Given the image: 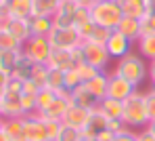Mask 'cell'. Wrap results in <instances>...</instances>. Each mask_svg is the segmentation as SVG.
Wrapping results in <instances>:
<instances>
[{
	"label": "cell",
	"instance_id": "obj_7",
	"mask_svg": "<svg viewBox=\"0 0 155 141\" xmlns=\"http://www.w3.org/2000/svg\"><path fill=\"white\" fill-rule=\"evenodd\" d=\"M105 49H107V53L111 55V59H124V57L132 53L134 51V42L126 38L122 32H117V29H113L111 32V36H109V40L105 42Z\"/></svg>",
	"mask_w": 155,
	"mask_h": 141
},
{
	"label": "cell",
	"instance_id": "obj_52",
	"mask_svg": "<svg viewBox=\"0 0 155 141\" xmlns=\"http://www.w3.org/2000/svg\"><path fill=\"white\" fill-rule=\"evenodd\" d=\"M82 141H97V139H94V137H84Z\"/></svg>",
	"mask_w": 155,
	"mask_h": 141
},
{
	"label": "cell",
	"instance_id": "obj_16",
	"mask_svg": "<svg viewBox=\"0 0 155 141\" xmlns=\"http://www.w3.org/2000/svg\"><path fill=\"white\" fill-rule=\"evenodd\" d=\"M90 112L92 110H86V108H82V105H76V103H71L69 105V110L65 114V118H63V124L65 126H74V129H84L86 126V122H88V118H90Z\"/></svg>",
	"mask_w": 155,
	"mask_h": 141
},
{
	"label": "cell",
	"instance_id": "obj_48",
	"mask_svg": "<svg viewBox=\"0 0 155 141\" xmlns=\"http://www.w3.org/2000/svg\"><path fill=\"white\" fill-rule=\"evenodd\" d=\"M149 13H155V0H149Z\"/></svg>",
	"mask_w": 155,
	"mask_h": 141
},
{
	"label": "cell",
	"instance_id": "obj_12",
	"mask_svg": "<svg viewBox=\"0 0 155 141\" xmlns=\"http://www.w3.org/2000/svg\"><path fill=\"white\" fill-rule=\"evenodd\" d=\"M31 15H34V2L31 0H6V4H4V17L31 19Z\"/></svg>",
	"mask_w": 155,
	"mask_h": 141
},
{
	"label": "cell",
	"instance_id": "obj_19",
	"mask_svg": "<svg viewBox=\"0 0 155 141\" xmlns=\"http://www.w3.org/2000/svg\"><path fill=\"white\" fill-rule=\"evenodd\" d=\"M71 101H74L76 105L86 108V110H94V108H99V99L86 88V84H80L78 88L71 91Z\"/></svg>",
	"mask_w": 155,
	"mask_h": 141
},
{
	"label": "cell",
	"instance_id": "obj_50",
	"mask_svg": "<svg viewBox=\"0 0 155 141\" xmlns=\"http://www.w3.org/2000/svg\"><path fill=\"white\" fill-rule=\"evenodd\" d=\"M2 129H4V118H0V135H2Z\"/></svg>",
	"mask_w": 155,
	"mask_h": 141
},
{
	"label": "cell",
	"instance_id": "obj_47",
	"mask_svg": "<svg viewBox=\"0 0 155 141\" xmlns=\"http://www.w3.org/2000/svg\"><path fill=\"white\" fill-rule=\"evenodd\" d=\"M149 80L155 82V59H153V61H149Z\"/></svg>",
	"mask_w": 155,
	"mask_h": 141
},
{
	"label": "cell",
	"instance_id": "obj_42",
	"mask_svg": "<svg viewBox=\"0 0 155 141\" xmlns=\"http://www.w3.org/2000/svg\"><path fill=\"white\" fill-rule=\"evenodd\" d=\"M136 141H155V133L147 126L143 131H136Z\"/></svg>",
	"mask_w": 155,
	"mask_h": 141
},
{
	"label": "cell",
	"instance_id": "obj_37",
	"mask_svg": "<svg viewBox=\"0 0 155 141\" xmlns=\"http://www.w3.org/2000/svg\"><path fill=\"white\" fill-rule=\"evenodd\" d=\"M21 108H23V116L38 114V110H36V95H27V93H23V95H21Z\"/></svg>",
	"mask_w": 155,
	"mask_h": 141
},
{
	"label": "cell",
	"instance_id": "obj_2",
	"mask_svg": "<svg viewBox=\"0 0 155 141\" xmlns=\"http://www.w3.org/2000/svg\"><path fill=\"white\" fill-rule=\"evenodd\" d=\"M113 72L117 76L126 78L128 82H132V84L138 88V86L147 80V76H149V63L145 61V57H140L136 51H132L124 59L117 61V65H115Z\"/></svg>",
	"mask_w": 155,
	"mask_h": 141
},
{
	"label": "cell",
	"instance_id": "obj_11",
	"mask_svg": "<svg viewBox=\"0 0 155 141\" xmlns=\"http://www.w3.org/2000/svg\"><path fill=\"white\" fill-rule=\"evenodd\" d=\"M2 29L8 32L11 36H15L21 44H25L27 40L34 36L29 28V19H13V17H4L2 19Z\"/></svg>",
	"mask_w": 155,
	"mask_h": 141
},
{
	"label": "cell",
	"instance_id": "obj_38",
	"mask_svg": "<svg viewBox=\"0 0 155 141\" xmlns=\"http://www.w3.org/2000/svg\"><path fill=\"white\" fill-rule=\"evenodd\" d=\"M78 74H80V78H82V82H88V80H92L101 70H97V67H92V65H88V63H82V65H78L76 67Z\"/></svg>",
	"mask_w": 155,
	"mask_h": 141
},
{
	"label": "cell",
	"instance_id": "obj_33",
	"mask_svg": "<svg viewBox=\"0 0 155 141\" xmlns=\"http://www.w3.org/2000/svg\"><path fill=\"white\" fill-rule=\"evenodd\" d=\"M82 139H84V135H82L80 129L65 126V124H63V129H61V133H59V137H57V141H82Z\"/></svg>",
	"mask_w": 155,
	"mask_h": 141
},
{
	"label": "cell",
	"instance_id": "obj_4",
	"mask_svg": "<svg viewBox=\"0 0 155 141\" xmlns=\"http://www.w3.org/2000/svg\"><path fill=\"white\" fill-rule=\"evenodd\" d=\"M48 40H51L52 49H57V51H71L84 42L80 32L74 26H54L52 32L48 34Z\"/></svg>",
	"mask_w": 155,
	"mask_h": 141
},
{
	"label": "cell",
	"instance_id": "obj_57",
	"mask_svg": "<svg viewBox=\"0 0 155 141\" xmlns=\"http://www.w3.org/2000/svg\"><path fill=\"white\" fill-rule=\"evenodd\" d=\"M2 2H6V0H2Z\"/></svg>",
	"mask_w": 155,
	"mask_h": 141
},
{
	"label": "cell",
	"instance_id": "obj_14",
	"mask_svg": "<svg viewBox=\"0 0 155 141\" xmlns=\"http://www.w3.org/2000/svg\"><path fill=\"white\" fill-rule=\"evenodd\" d=\"M21 95L23 93H11V91L4 93V97H2V118H23Z\"/></svg>",
	"mask_w": 155,
	"mask_h": 141
},
{
	"label": "cell",
	"instance_id": "obj_26",
	"mask_svg": "<svg viewBox=\"0 0 155 141\" xmlns=\"http://www.w3.org/2000/svg\"><path fill=\"white\" fill-rule=\"evenodd\" d=\"M29 28L34 36H48L54 28V21H52V17H31Z\"/></svg>",
	"mask_w": 155,
	"mask_h": 141
},
{
	"label": "cell",
	"instance_id": "obj_24",
	"mask_svg": "<svg viewBox=\"0 0 155 141\" xmlns=\"http://www.w3.org/2000/svg\"><path fill=\"white\" fill-rule=\"evenodd\" d=\"M34 67H36V63L29 59L27 55H19L17 59V65H15V70H13V78H17V80H21V82H25L31 78V72H34Z\"/></svg>",
	"mask_w": 155,
	"mask_h": 141
},
{
	"label": "cell",
	"instance_id": "obj_32",
	"mask_svg": "<svg viewBox=\"0 0 155 141\" xmlns=\"http://www.w3.org/2000/svg\"><path fill=\"white\" fill-rule=\"evenodd\" d=\"M46 78H48V65H46V63H36V67H34L29 80H34L40 88H44V86H46Z\"/></svg>",
	"mask_w": 155,
	"mask_h": 141
},
{
	"label": "cell",
	"instance_id": "obj_27",
	"mask_svg": "<svg viewBox=\"0 0 155 141\" xmlns=\"http://www.w3.org/2000/svg\"><path fill=\"white\" fill-rule=\"evenodd\" d=\"M31 2H34L31 17H52L57 13V6H59L57 0H31Z\"/></svg>",
	"mask_w": 155,
	"mask_h": 141
},
{
	"label": "cell",
	"instance_id": "obj_39",
	"mask_svg": "<svg viewBox=\"0 0 155 141\" xmlns=\"http://www.w3.org/2000/svg\"><path fill=\"white\" fill-rule=\"evenodd\" d=\"M63 129V122L59 120H46V131H48V141H57L59 133Z\"/></svg>",
	"mask_w": 155,
	"mask_h": 141
},
{
	"label": "cell",
	"instance_id": "obj_29",
	"mask_svg": "<svg viewBox=\"0 0 155 141\" xmlns=\"http://www.w3.org/2000/svg\"><path fill=\"white\" fill-rule=\"evenodd\" d=\"M54 97H57V93H54L52 88H48V86L40 88L38 95H36V110H38V114L46 112V110L51 108V103L54 101Z\"/></svg>",
	"mask_w": 155,
	"mask_h": 141
},
{
	"label": "cell",
	"instance_id": "obj_6",
	"mask_svg": "<svg viewBox=\"0 0 155 141\" xmlns=\"http://www.w3.org/2000/svg\"><path fill=\"white\" fill-rule=\"evenodd\" d=\"M80 46H82V51H84V61H86L88 65H92V67L105 72V67H107L109 61H111V55L107 53L105 44H97V42L84 40Z\"/></svg>",
	"mask_w": 155,
	"mask_h": 141
},
{
	"label": "cell",
	"instance_id": "obj_9",
	"mask_svg": "<svg viewBox=\"0 0 155 141\" xmlns=\"http://www.w3.org/2000/svg\"><path fill=\"white\" fill-rule=\"evenodd\" d=\"M71 103H74L71 101V93L69 91H61V93H57V97L51 103V108L46 112H42L40 116L44 120H59V122H63V118H65V114H67Z\"/></svg>",
	"mask_w": 155,
	"mask_h": 141
},
{
	"label": "cell",
	"instance_id": "obj_3",
	"mask_svg": "<svg viewBox=\"0 0 155 141\" xmlns=\"http://www.w3.org/2000/svg\"><path fill=\"white\" fill-rule=\"evenodd\" d=\"M90 15H92V21L97 26L107 29H117L122 17H124V11H122V4L117 0H99L90 9Z\"/></svg>",
	"mask_w": 155,
	"mask_h": 141
},
{
	"label": "cell",
	"instance_id": "obj_21",
	"mask_svg": "<svg viewBox=\"0 0 155 141\" xmlns=\"http://www.w3.org/2000/svg\"><path fill=\"white\" fill-rule=\"evenodd\" d=\"M99 110L107 116V120H122L124 114V101L113 99V97H105L99 101Z\"/></svg>",
	"mask_w": 155,
	"mask_h": 141
},
{
	"label": "cell",
	"instance_id": "obj_10",
	"mask_svg": "<svg viewBox=\"0 0 155 141\" xmlns=\"http://www.w3.org/2000/svg\"><path fill=\"white\" fill-rule=\"evenodd\" d=\"M136 91V86L128 82L126 78L117 76L115 72L109 74V84H107V97H113V99H120V101H126L130 95Z\"/></svg>",
	"mask_w": 155,
	"mask_h": 141
},
{
	"label": "cell",
	"instance_id": "obj_15",
	"mask_svg": "<svg viewBox=\"0 0 155 141\" xmlns=\"http://www.w3.org/2000/svg\"><path fill=\"white\" fill-rule=\"evenodd\" d=\"M107 116H105L99 108H94L92 112H90V118H88V122H86V126L82 129V135L84 137H99V133H103L105 129H107Z\"/></svg>",
	"mask_w": 155,
	"mask_h": 141
},
{
	"label": "cell",
	"instance_id": "obj_45",
	"mask_svg": "<svg viewBox=\"0 0 155 141\" xmlns=\"http://www.w3.org/2000/svg\"><path fill=\"white\" fill-rule=\"evenodd\" d=\"M115 139V133H111L109 129H105L103 133H99V137H97V141H113Z\"/></svg>",
	"mask_w": 155,
	"mask_h": 141
},
{
	"label": "cell",
	"instance_id": "obj_54",
	"mask_svg": "<svg viewBox=\"0 0 155 141\" xmlns=\"http://www.w3.org/2000/svg\"><path fill=\"white\" fill-rule=\"evenodd\" d=\"M0 118H2V99H0Z\"/></svg>",
	"mask_w": 155,
	"mask_h": 141
},
{
	"label": "cell",
	"instance_id": "obj_22",
	"mask_svg": "<svg viewBox=\"0 0 155 141\" xmlns=\"http://www.w3.org/2000/svg\"><path fill=\"white\" fill-rule=\"evenodd\" d=\"M86 84V88L101 101V99H105L107 97V84H109V74L107 72H99L92 80H88V82H84Z\"/></svg>",
	"mask_w": 155,
	"mask_h": 141
},
{
	"label": "cell",
	"instance_id": "obj_17",
	"mask_svg": "<svg viewBox=\"0 0 155 141\" xmlns=\"http://www.w3.org/2000/svg\"><path fill=\"white\" fill-rule=\"evenodd\" d=\"M94 21H92V15H90V9H86V6H80L76 13V19H74V28L80 32V36H82V40H86L90 34H92V29H94Z\"/></svg>",
	"mask_w": 155,
	"mask_h": 141
},
{
	"label": "cell",
	"instance_id": "obj_20",
	"mask_svg": "<svg viewBox=\"0 0 155 141\" xmlns=\"http://www.w3.org/2000/svg\"><path fill=\"white\" fill-rule=\"evenodd\" d=\"M52 70H61V72H67V70H74V57H71V51H57L52 49V55L46 63Z\"/></svg>",
	"mask_w": 155,
	"mask_h": 141
},
{
	"label": "cell",
	"instance_id": "obj_31",
	"mask_svg": "<svg viewBox=\"0 0 155 141\" xmlns=\"http://www.w3.org/2000/svg\"><path fill=\"white\" fill-rule=\"evenodd\" d=\"M0 51H23V44L8 32L0 29Z\"/></svg>",
	"mask_w": 155,
	"mask_h": 141
},
{
	"label": "cell",
	"instance_id": "obj_25",
	"mask_svg": "<svg viewBox=\"0 0 155 141\" xmlns=\"http://www.w3.org/2000/svg\"><path fill=\"white\" fill-rule=\"evenodd\" d=\"M136 53L149 61L155 59V34H149V36H140L136 40Z\"/></svg>",
	"mask_w": 155,
	"mask_h": 141
},
{
	"label": "cell",
	"instance_id": "obj_56",
	"mask_svg": "<svg viewBox=\"0 0 155 141\" xmlns=\"http://www.w3.org/2000/svg\"><path fill=\"white\" fill-rule=\"evenodd\" d=\"M57 2H63V0H57Z\"/></svg>",
	"mask_w": 155,
	"mask_h": 141
},
{
	"label": "cell",
	"instance_id": "obj_36",
	"mask_svg": "<svg viewBox=\"0 0 155 141\" xmlns=\"http://www.w3.org/2000/svg\"><path fill=\"white\" fill-rule=\"evenodd\" d=\"M155 34V13H147L140 19V36H149Z\"/></svg>",
	"mask_w": 155,
	"mask_h": 141
},
{
	"label": "cell",
	"instance_id": "obj_8",
	"mask_svg": "<svg viewBox=\"0 0 155 141\" xmlns=\"http://www.w3.org/2000/svg\"><path fill=\"white\" fill-rule=\"evenodd\" d=\"M23 129H25L27 141H48L46 120H44L40 114H29V116H23Z\"/></svg>",
	"mask_w": 155,
	"mask_h": 141
},
{
	"label": "cell",
	"instance_id": "obj_5",
	"mask_svg": "<svg viewBox=\"0 0 155 141\" xmlns=\"http://www.w3.org/2000/svg\"><path fill=\"white\" fill-rule=\"evenodd\" d=\"M23 55H27L34 63H48L52 55V44L48 36H31L23 44Z\"/></svg>",
	"mask_w": 155,
	"mask_h": 141
},
{
	"label": "cell",
	"instance_id": "obj_53",
	"mask_svg": "<svg viewBox=\"0 0 155 141\" xmlns=\"http://www.w3.org/2000/svg\"><path fill=\"white\" fill-rule=\"evenodd\" d=\"M0 141H8V139H6V137H4V133H2V135H0Z\"/></svg>",
	"mask_w": 155,
	"mask_h": 141
},
{
	"label": "cell",
	"instance_id": "obj_28",
	"mask_svg": "<svg viewBox=\"0 0 155 141\" xmlns=\"http://www.w3.org/2000/svg\"><path fill=\"white\" fill-rule=\"evenodd\" d=\"M23 51H0V70L8 76H13V70L17 65V59Z\"/></svg>",
	"mask_w": 155,
	"mask_h": 141
},
{
	"label": "cell",
	"instance_id": "obj_18",
	"mask_svg": "<svg viewBox=\"0 0 155 141\" xmlns=\"http://www.w3.org/2000/svg\"><path fill=\"white\" fill-rule=\"evenodd\" d=\"M2 133L8 141H27L25 129H23V118H4Z\"/></svg>",
	"mask_w": 155,
	"mask_h": 141
},
{
	"label": "cell",
	"instance_id": "obj_44",
	"mask_svg": "<svg viewBox=\"0 0 155 141\" xmlns=\"http://www.w3.org/2000/svg\"><path fill=\"white\" fill-rule=\"evenodd\" d=\"M38 91H40V86L36 84L34 80H25L23 82V93H27V95H38Z\"/></svg>",
	"mask_w": 155,
	"mask_h": 141
},
{
	"label": "cell",
	"instance_id": "obj_30",
	"mask_svg": "<svg viewBox=\"0 0 155 141\" xmlns=\"http://www.w3.org/2000/svg\"><path fill=\"white\" fill-rule=\"evenodd\" d=\"M46 86H48V88H52L54 93L67 91V88H65V72L48 67V78H46Z\"/></svg>",
	"mask_w": 155,
	"mask_h": 141
},
{
	"label": "cell",
	"instance_id": "obj_41",
	"mask_svg": "<svg viewBox=\"0 0 155 141\" xmlns=\"http://www.w3.org/2000/svg\"><path fill=\"white\" fill-rule=\"evenodd\" d=\"M107 129H109L111 133L120 135V133L126 131V124H124V120H109V122H107Z\"/></svg>",
	"mask_w": 155,
	"mask_h": 141
},
{
	"label": "cell",
	"instance_id": "obj_40",
	"mask_svg": "<svg viewBox=\"0 0 155 141\" xmlns=\"http://www.w3.org/2000/svg\"><path fill=\"white\" fill-rule=\"evenodd\" d=\"M145 99H147V112H149V118L151 122L155 120V88H149L145 93Z\"/></svg>",
	"mask_w": 155,
	"mask_h": 141
},
{
	"label": "cell",
	"instance_id": "obj_34",
	"mask_svg": "<svg viewBox=\"0 0 155 141\" xmlns=\"http://www.w3.org/2000/svg\"><path fill=\"white\" fill-rule=\"evenodd\" d=\"M111 32H113V29H107V28H101V26H94L92 34H90L86 40H88V42H97V44H105V42L109 40Z\"/></svg>",
	"mask_w": 155,
	"mask_h": 141
},
{
	"label": "cell",
	"instance_id": "obj_35",
	"mask_svg": "<svg viewBox=\"0 0 155 141\" xmlns=\"http://www.w3.org/2000/svg\"><path fill=\"white\" fill-rule=\"evenodd\" d=\"M80 84H84L82 82V78H80V74H78V70L74 67V70H67L65 72V88L71 93L74 88H78Z\"/></svg>",
	"mask_w": 155,
	"mask_h": 141
},
{
	"label": "cell",
	"instance_id": "obj_23",
	"mask_svg": "<svg viewBox=\"0 0 155 141\" xmlns=\"http://www.w3.org/2000/svg\"><path fill=\"white\" fill-rule=\"evenodd\" d=\"M117 32H122L126 38H130L136 44V40L140 38V19H136V17H122V21L117 26Z\"/></svg>",
	"mask_w": 155,
	"mask_h": 141
},
{
	"label": "cell",
	"instance_id": "obj_1",
	"mask_svg": "<svg viewBox=\"0 0 155 141\" xmlns=\"http://www.w3.org/2000/svg\"><path fill=\"white\" fill-rule=\"evenodd\" d=\"M122 120H124L126 129H130V131H143L151 124V118H149V112H147V99H145L143 91L136 88L124 101Z\"/></svg>",
	"mask_w": 155,
	"mask_h": 141
},
{
	"label": "cell",
	"instance_id": "obj_13",
	"mask_svg": "<svg viewBox=\"0 0 155 141\" xmlns=\"http://www.w3.org/2000/svg\"><path fill=\"white\" fill-rule=\"evenodd\" d=\"M78 9H80V4H78L76 0H63V2H59L57 13L52 15L54 26H74Z\"/></svg>",
	"mask_w": 155,
	"mask_h": 141
},
{
	"label": "cell",
	"instance_id": "obj_51",
	"mask_svg": "<svg viewBox=\"0 0 155 141\" xmlns=\"http://www.w3.org/2000/svg\"><path fill=\"white\" fill-rule=\"evenodd\" d=\"M149 129H151V131H153V133H155V120H153V122H151V124H149Z\"/></svg>",
	"mask_w": 155,
	"mask_h": 141
},
{
	"label": "cell",
	"instance_id": "obj_46",
	"mask_svg": "<svg viewBox=\"0 0 155 141\" xmlns=\"http://www.w3.org/2000/svg\"><path fill=\"white\" fill-rule=\"evenodd\" d=\"M76 2L80 4V6H86V9H92V6H94V4H97L99 0H76Z\"/></svg>",
	"mask_w": 155,
	"mask_h": 141
},
{
	"label": "cell",
	"instance_id": "obj_49",
	"mask_svg": "<svg viewBox=\"0 0 155 141\" xmlns=\"http://www.w3.org/2000/svg\"><path fill=\"white\" fill-rule=\"evenodd\" d=\"M4 4H6V2L0 0V17H4Z\"/></svg>",
	"mask_w": 155,
	"mask_h": 141
},
{
	"label": "cell",
	"instance_id": "obj_43",
	"mask_svg": "<svg viewBox=\"0 0 155 141\" xmlns=\"http://www.w3.org/2000/svg\"><path fill=\"white\" fill-rule=\"evenodd\" d=\"M113 141H136V131H130V129H126L124 133L115 135V139H113Z\"/></svg>",
	"mask_w": 155,
	"mask_h": 141
},
{
	"label": "cell",
	"instance_id": "obj_55",
	"mask_svg": "<svg viewBox=\"0 0 155 141\" xmlns=\"http://www.w3.org/2000/svg\"><path fill=\"white\" fill-rule=\"evenodd\" d=\"M0 29H2V17H0Z\"/></svg>",
	"mask_w": 155,
	"mask_h": 141
}]
</instances>
